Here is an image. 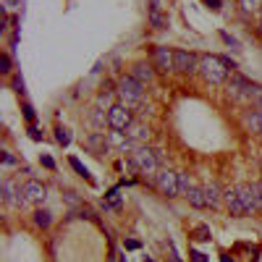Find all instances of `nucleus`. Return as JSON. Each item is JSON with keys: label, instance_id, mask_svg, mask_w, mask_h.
I'll use <instances>...</instances> for the list:
<instances>
[{"label": "nucleus", "instance_id": "6e6552de", "mask_svg": "<svg viewBox=\"0 0 262 262\" xmlns=\"http://www.w3.org/2000/svg\"><path fill=\"white\" fill-rule=\"evenodd\" d=\"M173 66H176V71L192 73V71H199V58L194 53H186V50H176L173 53Z\"/></svg>", "mask_w": 262, "mask_h": 262}, {"label": "nucleus", "instance_id": "f257e3e1", "mask_svg": "<svg viewBox=\"0 0 262 262\" xmlns=\"http://www.w3.org/2000/svg\"><path fill=\"white\" fill-rule=\"evenodd\" d=\"M223 202L231 210V215H246V212H252L254 202H252V194H249V183H246V186L226 189L223 192Z\"/></svg>", "mask_w": 262, "mask_h": 262}, {"label": "nucleus", "instance_id": "20e7f679", "mask_svg": "<svg viewBox=\"0 0 262 262\" xmlns=\"http://www.w3.org/2000/svg\"><path fill=\"white\" fill-rule=\"evenodd\" d=\"M131 160H134V165H136V171H139L144 178L158 181V165H160V160H158V155H155V149L136 147V149L131 152Z\"/></svg>", "mask_w": 262, "mask_h": 262}, {"label": "nucleus", "instance_id": "f3484780", "mask_svg": "<svg viewBox=\"0 0 262 262\" xmlns=\"http://www.w3.org/2000/svg\"><path fill=\"white\" fill-rule=\"evenodd\" d=\"M186 199H189V205H194V207H207V199H205V192L202 189H192L189 194H186Z\"/></svg>", "mask_w": 262, "mask_h": 262}, {"label": "nucleus", "instance_id": "c756f323", "mask_svg": "<svg viewBox=\"0 0 262 262\" xmlns=\"http://www.w3.org/2000/svg\"><path fill=\"white\" fill-rule=\"evenodd\" d=\"M192 262H207V257L202 252H192Z\"/></svg>", "mask_w": 262, "mask_h": 262}, {"label": "nucleus", "instance_id": "7ed1b4c3", "mask_svg": "<svg viewBox=\"0 0 262 262\" xmlns=\"http://www.w3.org/2000/svg\"><path fill=\"white\" fill-rule=\"evenodd\" d=\"M231 68H234V63H228V60H223V58H215V55H207V58L199 60V73H202L210 84L226 82Z\"/></svg>", "mask_w": 262, "mask_h": 262}, {"label": "nucleus", "instance_id": "4468645a", "mask_svg": "<svg viewBox=\"0 0 262 262\" xmlns=\"http://www.w3.org/2000/svg\"><path fill=\"white\" fill-rule=\"evenodd\" d=\"M149 21H152V26H158V29H163L168 24V16L163 13L160 0H152V6H149Z\"/></svg>", "mask_w": 262, "mask_h": 262}, {"label": "nucleus", "instance_id": "473e14b6", "mask_svg": "<svg viewBox=\"0 0 262 262\" xmlns=\"http://www.w3.org/2000/svg\"><path fill=\"white\" fill-rule=\"evenodd\" d=\"M205 3H207L210 8H220V0H205Z\"/></svg>", "mask_w": 262, "mask_h": 262}, {"label": "nucleus", "instance_id": "c9c22d12", "mask_svg": "<svg viewBox=\"0 0 262 262\" xmlns=\"http://www.w3.org/2000/svg\"><path fill=\"white\" fill-rule=\"evenodd\" d=\"M13 87H16L19 92H24V82H21V79H16V82H13Z\"/></svg>", "mask_w": 262, "mask_h": 262}, {"label": "nucleus", "instance_id": "423d86ee", "mask_svg": "<svg viewBox=\"0 0 262 262\" xmlns=\"http://www.w3.org/2000/svg\"><path fill=\"white\" fill-rule=\"evenodd\" d=\"M131 123H134V118H131V110L126 105H110V110H107V126L113 131H126Z\"/></svg>", "mask_w": 262, "mask_h": 262}, {"label": "nucleus", "instance_id": "f03ea898", "mask_svg": "<svg viewBox=\"0 0 262 262\" xmlns=\"http://www.w3.org/2000/svg\"><path fill=\"white\" fill-rule=\"evenodd\" d=\"M228 95L234 100H246V102H257L262 97V87L252 84L249 79H244L239 73H231L228 79Z\"/></svg>", "mask_w": 262, "mask_h": 262}, {"label": "nucleus", "instance_id": "2f4dec72", "mask_svg": "<svg viewBox=\"0 0 262 262\" xmlns=\"http://www.w3.org/2000/svg\"><path fill=\"white\" fill-rule=\"evenodd\" d=\"M42 165H45V168H53L55 163H53V158H48V155H42Z\"/></svg>", "mask_w": 262, "mask_h": 262}, {"label": "nucleus", "instance_id": "bb28decb", "mask_svg": "<svg viewBox=\"0 0 262 262\" xmlns=\"http://www.w3.org/2000/svg\"><path fill=\"white\" fill-rule=\"evenodd\" d=\"M197 239H202V241H207V239H210V231H207L205 226H199V228H197Z\"/></svg>", "mask_w": 262, "mask_h": 262}, {"label": "nucleus", "instance_id": "c85d7f7f", "mask_svg": "<svg viewBox=\"0 0 262 262\" xmlns=\"http://www.w3.org/2000/svg\"><path fill=\"white\" fill-rule=\"evenodd\" d=\"M19 3H21V0H3V8H6V11H11V8H16Z\"/></svg>", "mask_w": 262, "mask_h": 262}, {"label": "nucleus", "instance_id": "a211bd4d", "mask_svg": "<svg viewBox=\"0 0 262 262\" xmlns=\"http://www.w3.org/2000/svg\"><path fill=\"white\" fill-rule=\"evenodd\" d=\"M192 189H194L192 178H189L186 173H178V194H183V197H186V194H189Z\"/></svg>", "mask_w": 262, "mask_h": 262}, {"label": "nucleus", "instance_id": "e433bc0d", "mask_svg": "<svg viewBox=\"0 0 262 262\" xmlns=\"http://www.w3.org/2000/svg\"><path fill=\"white\" fill-rule=\"evenodd\" d=\"M254 110H259V113H262V97H259V100L254 102Z\"/></svg>", "mask_w": 262, "mask_h": 262}, {"label": "nucleus", "instance_id": "5701e85b", "mask_svg": "<svg viewBox=\"0 0 262 262\" xmlns=\"http://www.w3.org/2000/svg\"><path fill=\"white\" fill-rule=\"evenodd\" d=\"M121 205V197H118V189H113L110 194H107V202H105V207H118Z\"/></svg>", "mask_w": 262, "mask_h": 262}, {"label": "nucleus", "instance_id": "a878e982", "mask_svg": "<svg viewBox=\"0 0 262 262\" xmlns=\"http://www.w3.org/2000/svg\"><path fill=\"white\" fill-rule=\"evenodd\" d=\"M0 71H3V73L11 71V58L8 55H0Z\"/></svg>", "mask_w": 262, "mask_h": 262}, {"label": "nucleus", "instance_id": "dca6fc26", "mask_svg": "<svg viewBox=\"0 0 262 262\" xmlns=\"http://www.w3.org/2000/svg\"><path fill=\"white\" fill-rule=\"evenodd\" d=\"M123 134H126L131 142H136V144H139V142H144L147 136H149V129L144 126V123H131V126H129L126 131H123Z\"/></svg>", "mask_w": 262, "mask_h": 262}, {"label": "nucleus", "instance_id": "39448f33", "mask_svg": "<svg viewBox=\"0 0 262 262\" xmlns=\"http://www.w3.org/2000/svg\"><path fill=\"white\" fill-rule=\"evenodd\" d=\"M144 84H139L134 79V76H123V79L118 82V97H121V105H126L129 110L131 107H136L142 102V97H144V89H142Z\"/></svg>", "mask_w": 262, "mask_h": 262}, {"label": "nucleus", "instance_id": "b1692460", "mask_svg": "<svg viewBox=\"0 0 262 262\" xmlns=\"http://www.w3.org/2000/svg\"><path fill=\"white\" fill-rule=\"evenodd\" d=\"M241 6H244V11H257L262 6V0H241Z\"/></svg>", "mask_w": 262, "mask_h": 262}, {"label": "nucleus", "instance_id": "2eb2a0df", "mask_svg": "<svg viewBox=\"0 0 262 262\" xmlns=\"http://www.w3.org/2000/svg\"><path fill=\"white\" fill-rule=\"evenodd\" d=\"M131 76H134L139 84H149L152 79H155V71H152L147 63H136V66L131 68Z\"/></svg>", "mask_w": 262, "mask_h": 262}, {"label": "nucleus", "instance_id": "412c9836", "mask_svg": "<svg viewBox=\"0 0 262 262\" xmlns=\"http://www.w3.org/2000/svg\"><path fill=\"white\" fill-rule=\"evenodd\" d=\"M71 168H73V171L79 173V176H84V178H87V181L92 183V176H89V171H87V168H84V165H82L79 160H76V158H71Z\"/></svg>", "mask_w": 262, "mask_h": 262}, {"label": "nucleus", "instance_id": "72a5a7b5", "mask_svg": "<svg viewBox=\"0 0 262 262\" xmlns=\"http://www.w3.org/2000/svg\"><path fill=\"white\" fill-rule=\"evenodd\" d=\"M24 113H26V118H29V121H32V118H34V110H32V107H29V105L24 107Z\"/></svg>", "mask_w": 262, "mask_h": 262}, {"label": "nucleus", "instance_id": "ddd939ff", "mask_svg": "<svg viewBox=\"0 0 262 262\" xmlns=\"http://www.w3.org/2000/svg\"><path fill=\"white\" fill-rule=\"evenodd\" d=\"M244 129L246 131H254V134H262V113L259 110H249V113H244Z\"/></svg>", "mask_w": 262, "mask_h": 262}, {"label": "nucleus", "instance_id": "cd10ccee", "mask_svg": "<svg viewBox=\"0 0 262 262\" xmlns=\"http://www.w3.org/2000/svg\"><path fill=\"white\" fill-rule=\"evenodd\" d=\"M168 252H171V262H181V257H178V252H176L173 244H168Z\"/></svg>", "mask_w": 262, "mask_h": 262}, {"label": "nucleus", "instance_id": "7c9ffc66", "mask_svg": "<svg viewBox=\"0 0 262 262\" xmlns=\"http://www.w3.org/2000/svg\"><path fill=\"white\" fill-rule=\"evenodd\" d=\"M66 202H68V205H79V199L73 197V192H66Z\"/></svg>", "mask_w": 262, "mask_h": 262}, {"label": "nucleus", "instance_id": "aec40b11", "mask_svg": "<svg viewBox=\"0 0 262 262\" xmlns=\"http://www.w3.org/2000/svg\"><path fill=\"white\" fill-rule=\"evenodd\" d=\"M55 139L66 147V144L71 142V131H68V129H63V126H58V129H55Z\"/></svg>", "mask_w": 262, "mask_h": 262}, {"label": "nucleus", "instance_id": "1a4fd4ad", "mask_svg": "<svg viewBox=\"0 0 262 262\" xmlns=\"http://www.w3.org/2000/svg\"><path fill=\"white\" fill-rule=\"evenodd\" d=\"M0 194H3V202L6 205H24L26 202V199L21 197L24 189H16V183H13V181H3V183H0Z\"/></svg>", "mask_w": 262, "mask_h": 262}, {"label": "nucleus", "instance_id": "9b49d317", "mask_svg": "<svg viewBox=\"0 0 262 262\" xmlns=\"http://www.w3.org/2000/svg\"><path fill=\"white\" fill-rule=\"evenodd\" d=\"M152 58H155V66H158L160 71H176V66H173V53L168 50V48H155Z\"/></svg>", "mask_w": 262, "mask_h": 262}, {"label": "nucleus", "instance_id": "9d476101", "mask_svg": "<svg viewBox=\"0 0 262 262\" xmlns=\"http://www.w3.org/2000/svg\"><path fill=\"white\" fill-rule=\"evenodd\" d=\"M21 189H24V199H26L29 205H37V202H42V199H45V186H42L40 181H26Z\"/></svg>", "mask_w": 262, "mask_h": 262}, {"label": "nucleus", "instance_id": "f8f14e48", "mask_svg": "<svg viewBox=\"0 0 262 262\" xmlns=\"http://www.w3.org/2000/svg\"><path fill=\"white\" fill-rule=\"evenodd\" d=\"M202 192H205V199H207V207H218V205H220L223 192H220V186H218L215 181L205 183V186H202Z\"/></svg>", "mask_w": 262, "mask_h": 262}, {"label": "nucleus", "instance_id": "4be33fe9", "mask_svg": "<svg viewBox=\"0 0 262 262\" xmlns=\"http://www.w3.org/2000/svg\"><path fill=\"white\" fill-rule=\"evenodd\" d=\"M87 144H89L92 149H100L102 144L107 147V139H102V136H97V134H95V136H89V139H87Z\"/></svg>", "mask_w": 262, "mask_h": 262}, {"label": "nucleus", "instance_id": "393cba45", "mask_svg": "<svg viewBox=\"0 0 262 262\" xmlns=\"http://www.w3.org/2000/svg\"><path fill=\"white\" fill-rule=\"evenodd\" d=\"M92 123H95V126H105V116L100 110H92Z\"/></svg>", "mask_w": 262, "mask_h": 262}, {"label": "nucleus", "instance_id": "f704fd0d", "mask_svg": "<svg viewBox=\"0 0 262 262\" xmlns=\"http://www.w3.org/2000/svg\"><path fill=\"white\" fill-rule=\"evenodd\" d=\"M3 163H6V165H13V158L8 155V152H3Z\"/></svg>", "mask_w": 262, "mask_h": 262}, {"label": "nucleus", "instance_id": "6ab92c4d", "mask_svg": "<svg viewBox=\"0 0 262 262\" xmlns=\"http://www.w3.org/2000/svg\"><path fill=\"white\" fill-rule=\"evenodd\" d=\"M34 223H37L40 228H48V226H50V212H48V210H37V212H34Z\"/></svg>", "mask_w": 262, "mask_h": 262}, {"label": "nucleus", "instance_id": "0eeeda50", "mask_svg": "<svg viewBox=\"0 0 262 262\" xmlns=\"http://www.w3.org/2000/svg\"><path fill=\"white\" fill-rule=\"evenodd\" d=\"M158 189L165 194V197H176L178 194V173L171 171V168H163V171L158 173Z\"/></svg>", "mask_w": 262, "mask_h": 262}]
</instances>
